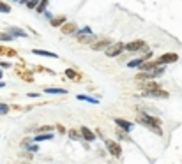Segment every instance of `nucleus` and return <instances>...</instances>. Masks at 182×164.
<instances>
[{"label": "nucleus", "instance_id": "obj_1", "mask_svg": "<svg viewBox=\"0 0 182 164\" xmlns=\"http://www.w3.org/2000/svg\"><path fill=\"white\" fill-rule=\"evenodd\" d=\"M136 120H138V124H143L145 127H149L150 131L157 132V134H161V120L159 118H154L152 115H149V113H136Z\"/></svg>", "mask_w": 182, "mask_h": 164}, {"label": "nucleus", "instance_id": "obj_2", "mask_svg": "<svg viewBox=\"0 0 182 164\" xmlns=\"http://www.w3.org/2000/svg\"><path fill=\"white\" fill-rule=\"evenodd\" d=\"M165 72V67H156L152 71H142V74L136 76V81H142V80H152V78H157V76H163Z\"/></svg>", "mask_w": 182, "mask_h": 164}, {"label": "nucleus", "instance_id": "obj_3", "mask_svg": "<svg viewBox=\"0 0 182 164\" xmlns=\"http://www.w3.org/2000/svg\"><path fill=\"white\" fill-rule=\"evenodd\" d=\"M122 51H124V43H111L110 46L105 49V55L110 57V58H113V57H119Z\"/></svg>", "mask_w": 182, "mask_h": 164}, {"label": "nucleus", "instance_id": "obj_4", "mask_svg": "<svg viewBox=\"0 0 182 164\" xmlns=\"http://www.w3.org/2000/svg\"><path fill=\"white\" fill-rule=\"evenodd\" d=\"M142 95H143V97H150V99H168L170 93L165 92V90H161V88H154V90H143Z\"/></svg>", "mask_w": 182, "mask_h": 164}, {"label": "nucleus", "instance_id": "obj_5", "mask_svg": "<svg viewBox=\"0 0 182 164\" xmlns=\"http://www.w3.org/2000/svg\"><path fill=\"white\" fill-rule=\"evenodd\" d=\"M145 48H147V44H145V41H142V39H138V41H131V43L124 44V49L131 51V53H138L140 49H145Z\"/></svg>", "mask_w": 182, "mask_h": 164}, {"label": "nucleus", "instance_id": "obj_6", "mask_svg": "<svg viewBox=\"0 0 182 164\" xmlns=\"http://www.w3.org/2000/svg\"><path fill=\"white\" fill-rule=\"evenodd\" d=\"M106 148H108V152L113 155V157H120L122 155V147L119 145L117 141H111V139H106Z\"/></svg>", "mask_w": 182, "mask_h": 164}, {"label": "nucleus", "instance_id": "obj_7", "mask_svg": "<svg viewBox=\"0 0 182 164\" xmlns=\"http://www.w3.org/2000/svg\"><path fill=\"white\" fill-rule=\"evenodd\" d=\"M110 44H111L110 39H99V41H94V43H92V49H94V51H105Z\"/></svg>", "mask_w": 182, "mask_h": 164}, {"label": "nucleus", "instance_id": "obj_8", "mask_svg": "<svg viewBox=\"0 0 182 164\" xmlns=\"http://www.w3.org/2000/svg\"><path fill=\"white\" fill-rule=\"evenodd\" d=\"M177 60H179V55L177 53H165L157 58V62H159L161 66L163 64H171V62H177Z\"/></svg>", "mask_w": 182, "mask_h": 164}, {"label": "nucleus", "instance_id": "obj_9", "mask_svg": "<svg viewBox=\"0 0 182 164\" xmlns=\"http://www.w3.org/2000/svg\"><path fill=\"white\" fill-rule=\"evenodd\" d=\"M76 41L80 44H92L96 41V35H92V34H76Z\"/></svg>", "mask_w": 182, "mask_h": 164}, {"label": "nucleus", "instance_id": "obj_10", "mask_svg": "<svg viewBox=\"0 0 182 164\" xmlns=\"http://www.w3.org/2000/svg\"><path fill=\"white\" fill-rule=\"evenodd\" d=\"M161 64L157 60H152V62H142V64H140L138 66V69L140 71H152V69H156V67H159Z\"/></svg>", "mask_w": 182, "mask_h": 164}, {"label": "nucleus", "instance_id": "obj_11", "mask_svg": "<svg viewBox=\"0 0 182 164\" xmlns=\"http://www.w3.org/2000/svg\"><path fill=\"white\" fill-rule=\"evenodd\" d=\"M80 132H82V138L85 139V141H94V139H96V134L90 131L88 127H85V125L80 127Z\"/></svg>", "mask_w": 182, "mask_h": 164}, {"label": "nucleus", "instance_id": "obj_12", "mask_svg": "<svg viewBox=\"0 0 182 164\" xmlns=\"http://www.w3.org/2000/svg\"><path fill=\"white\" fill-rule=\"evenodd\" d=\"M60 28H62V34H64V35H69V34H76L78 25L76 23H64Z\"/></svg>", "mask_w": 182, "mask_h": 164}, {"label": "nucleus", "instance_id": "obj_13", "mask_svg": "<svg viewBox=\"0 0 182 164\" xmlns=\"http://www.w3.org/2000/svg\"><path fill=\"white\" fill-rule=\"evenodd\" d=\"M35 143H41V141H48V139H53V132L51 131H46V132H39L35 138H32Z\"/></svg>", "mask_w": 182, "mask_h": 164}, {"label": "nucleus", "instance_id": "obj_14", "mask_svg": "<svg viewBox=\"0 0 182 164\" xmlns=\"http://www.w3.org/2000/svg\"><path fill=\"white\" fill-rule=\"evenodd\" d=\"M140 88L142 90H154V88H159V83L157 81H143V83H140Z\"/></svg>", "mask_w": 182, "mask_h": 164}, {"label": "nucleus", "instance_id": "obj_15", "mask_svg": "<svg viewBox=\"0 0 182 164\" xmlns=\"http://www.w3.org/2000/svg\"><path fill=\"white\" fill-rule=\"evenodd\" d=\"M115 124H117L119 127H120V129H124L126 132H129V131H131V127H133V124H131V122L124 120V118H117V120H115Z\"/></svg>", "mask_w": 182, "mask_h": 164}, {"label": "nucleus", "instance_id": "obj_16", "mask_svg": "<svg viewBox=\"0 0 182 164\" xmlns=\"http://www.w3.org/2000/svg\"><path fill=\"white\" fill-rule=\"evenodd\" d=\"M66 76L71 78L72 81H80V80H82V74H80V72H76L74 69H66Z\"/></svg>", "mask_w": 182, "mask_h": 164}, {"label": "nucleus", "instance_id": "obj_17", "mask_svg": "<svg viewBox=\"0 0 182 164\" xmlns=\"http://www.w3.org/2000/svg\"><path fill=\"white\" fill-rule=\"evenodd\" d=\"M9 32H11L14 37H25V39H27V32H25V30H21V28L11 27V28H9Z\"/></svg>", "mask_w": 182, "mask_h": 164}, {"label": "nucleus", "instance_id": "obj_18", "mask_svg": "<svg viewBox=\"0 0 182 164\" xmlns=\"http://www.w3.org/2000/svg\"><path fill=\"white\" fill-rule=\"evenodd\" d=\"M32 53H34V55H39V57H50V58H57L55 53H51V51H46V49H34Z\"/></svg>", "mask_w": 182, "mask_h": 164}, {"label": "nucleus", "instance_id": "obj_19", "mask_svg": "<svg viewBox=\"0 0 182 164\" xmlns=\"http://www.w3.org/2000/svg\"><path fill=\"white\" fill-rule=\"evenodd\" d=\"M66 23V16H57V18H51V27H62Z\"/></svg>", "mask_w": 182, "mask_h": 164}, {"label": "nucleus", "instance_id": "obj_20", "mask_svg": "<svg viewBox=\"0 0 182 164\" xmlns=\"http://www.w3.org/2000/svg\"><path fill=\"white\" fill-rule=\"evenodd\" d=\"M48 4H50L48 0H39V4L35 6V11H37L39 14H41V12H44V11H46V7H48Z\"/></svg>", "mask_w": 182, "mask_h": 164}, {"label": "nucleus", "instance_id": "obj_21", "mask_svg": "<svg viewBox=\"0 0 182 164\" xmlns=\"http://www.w3.org/2000/svg\"><path fill=\"white\" fill-rule=\"evenodd\" d=\"M12 39H14V35H12L11 32H0V41H2V43H9Z\"/></svg>", "mask_w": 182, "mask_h": 164}, {"label": "nucleus", "instance_id": "obj_22", "mask_svg": "<svg viewBox=\"0 0 182 164\" xmlns=\"http://www.w3.org/2000/svg\"><path fill=\"white\" fill-rule=\"evenodd\" d=\"M69 134V138L71 139H74V141H78V139H82V132L80 131H76V129H71V131L67 132Z\"/></svg>", "mask_w": 182, "mask_h": 164}, {"label": "nucleus", "instance_id": "obj_23", "mask_svg": "<svg viewBox=\"0 0 182 164\" xmlns=\"http://www.w3.org/2000/svg\"><path fill=\"white\" fill-rule=\"evenodd\" d=\"M143 60H145L143 57H140V58H136V60H131V62H129V64H127V67H131V69H138V66Z\"/></svg>", "mask_w": 182, "mask_h": 164}, {"label": "nucleus", "instance_id": "obj_24", "mask_svg": "<svg viewBox=\"0 0 182 164\" xmlns=\"http://www.w3.org/2000/svg\"><path fill=\"white\" fill-rule=\"evenodd\" d=\"M20 2H21V4H25L28 9H35V6L39 4V0H20Z\"/></svg>", "mask_w": 182, "mask_h": 164}, {"label": "nucleus", "instance_id": "obj_25", "mask_svg": "<svg viewBox=\"0 0 182 164\" xmlns=\"http://www.w3.org/2000/svg\"><path fill=\"white\" fill-rule=\"evenodd\" d=\"M46 93H67L66 88H46L44 90Z\"/></svg>", "mask_w": 182, "mask_h": 164}, {"label": "nucleus", "instance_id": "obj_26", "mask_svg": "<svg viewBox=\"0 0 182 164\" xmlns=\"http://www.w3.org/2000/svg\"><path fill=\"white\" fill-rule=\"evenodd\" d=\"M9 109H11V106L6 102H0V115H7L9 113Z\"/></svg>", "mask_w": 182, "mask_h": 164}, {"label": "nucleus", "instance_id": "obj_27", "mask_svg": "<svg viewBox=\"0 0 182 164\" xmlns=\"http://www.w3.org/2000/svg\"><path fill=\"white\" fill-rule=\"evenodd\" d=\"M80 101H87V102H92V104H97V99L94 97H88V95H76Z\"/></svg>", "mask_w": 182, "mask_h": 164}, {"label": "nucleus", "instance_id": "obj_28", "mask_svg": "<svg viewBox=\"0 0 182 164\" xmlns=\"http://www.w3.org/2000/svg\"><path fill=\"white\" fill-rule=\"evenodd\" d=\"M0 12H6V14H7V12H11V6L0 0Z\"/></svg>", "mask_w": 182, "mask_h": 164}, {"label": "nucleus", "instance_id": "obj_29", "mask_svg": "<svg viewBox=\"0 0 182 164\" xmlns=\"http://www.w3.org/2000/svg\"><path fill=\"white\" fill-rule=\"evenodd\" d=\"M28 152H37V145H28Z\"/></svg>", "mask_w": 182, "mask_h": 164}, {"label": "nucleus", "instance_id": "obj_30", "mask_svg": "<svg viewBox=\"0 0 182 164\" xmlns=\"http://www.w3.org/2000/svg\"><path fill=\"white\" fill-rule=\"evenodd\" d=\"M0 67H4V69H7V67H11V64H9V62H0Z\"/></svg>", "mask_w": 182, "mask_h": 164}, {"label": "nucleus", "instance_id": "obj_31", "mask_svg": "<svg viewBox=\"0 0 182 164\" xmlns=\"http://www.w3.org/2000/svg\"><path fill=\"white\" fill-rule=\"evenodd\" d=\"M78 34H90V28L85 27V28H82V32H78Z\"/></svg>", "mask_w": 182, "mask_h": 164}, {"label": "nucleus", "instance_id": "obj_32", "mask_svg": "<svg viewBox=\"0 0 182 164\" xmlns=\"http://www.w3.org/2000/svg\"><path fill=\"white\" fill-rule=\"evenodd\" d=\"M28 97H39V93H35V92H30V93H28Z\"/></svg>", "mask_w": 182, "mask_h": 164}, {"label": "nucleus", "instance_id": "obj_33", "mask_svg": "<svg viewBox=\"0 0 182 164\" xmlns=\"http://www.w3.org/2000/svg\"><path fill=\"white\" fill-rule=\"evenodd\" d=\"M2 76H4V72H2V67H0V80H2Z\"/></svg>", "mask_w": 182, "mask_h": 164}, {"label": "nucleus", "instance_id": "obj_34", "mask_svg": "<svg viewBox=\"0 0 182 164\" xmlns=\"http://www.w3.org/2000/svg\"><path fill=\"white\" fill-rule=\"evenodd\" d=\"M2 87H6V83H4V81H0V88H2Z\"/></svg>", "mask_w": 182, "mask_h": 164}, {"label": "nucleus", "instance_id": "obj_35", "mask_svg": "<svg viewBox=\"0 0 182 164\" xmlns=\"http://www.w3.org/2000/svg\"><path fill=\"white\" fill-rule=\"evenodd\" d=\"M14 2H20V0H14Z\"/></svg>", "mask_w": 182, "mask_h": 164}]
</instances>
